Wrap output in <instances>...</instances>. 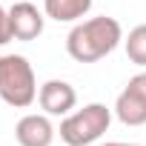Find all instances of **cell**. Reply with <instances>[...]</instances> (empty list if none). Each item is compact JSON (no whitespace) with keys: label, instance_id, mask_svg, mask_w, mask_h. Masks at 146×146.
Listing matches in <instances>:
<instances>
[{"label":"cell","instance_id":"6da1fadb","mask_svg":"<svg viewBox=\"0 0 146 146\" xmlns=\"http://www.w3.org/2000/svg\"><path fill=\"white\" fill-rule=\"evenodd\" d=\"M123 40V29L115 17H92L78 23L66 37V52L72 60L78 63H95L103 60L106 54H112L117 49V43Z\"/></svg>","mask_w":146,"mask_h":146},{"label":"cell","instance_id":"7a4b0ae2","mask_svg":"<svg viewBox=\"0 0 146 146\" xmlns=\"http://www.w3.org/2000/svg\"><path fill=\"white\" fill-rule=\"evenodd\" d=\"M0 98L15 109H26L37 98L35 69L23 54H3L0 57Z\"/></svg>","mask_w":146,"mask_h":146},{"label":"cell","instance_id":"3957f363","mask_svg":"<svg viewBox=\"0 0 146 146\" xmlns=\"http://www.w3.org/2000/svg\"><path fill=\"white\" fill-rule=\"evenodd\" d=\"M109 123H112V112L103 103H89V106L63 117L60 140L66 146H89L109 129Z\"/></svg>","mask_w":146,"mask_h":146},{"label":"cell","instance_id":"277c9868","mask_svg":"<svg viewBox=\"0 0 146 146\" xmlns=\"http://www.w3.org/2000/svg\"><path fill=\"white\" fill-rule=\"evenodd\" d=\"M43 12L32 0H15V6L9 9V26H12V40H35L43 35Z\"/></svg>","mask_w":146,"mask_h":146},{"label":"cell","instance_id":"5b68a950","mask_svg":"<svg viewBox=\"0 0 146 146\" xmlns=\"http://www.w3.org/2000/svg\"><path fill=\"white\" fill-rule=\"evenodd\" d=\"M37 100H40V109L49 117H60V115H69L72 109H75L78 92L66 80H46L40 86V92H37Z\"/></svg>","mask_w":146,"mask_h":146},{"label":"cell","instance_id":"8992f818","mask_svg":"<svg viewBox=\"0 0 146 146\" xmlns=\"http://www.w3.org/2000/svg\"><path fill=\"white\" fill-rule=\"evenodd\" d=\"M15 137L20 146H52L54 140V126L49 115H26L15 126Z\"/></svg>","mask_w":146,"mask_h":146},{"label":"cell","instance_id":"52a82bcc","mask_svg":"<svg viewBox=\"0 0 146 146\" xmlns=\"http://www.w3.org/2000/svg\"><path fill=\"white\" fill-rule=\"evenodd\" d=\"M115 115L126 126H143L146 123V98H140L132 89H123L115 100Z\"/></svg>","mask_w":146,"mask_h":146},{"label":"cell","instance_id":"ba28073f","mask_svg":"<svg viewBox=\"0 0 146 146\" xmlns=\"http://www.w3.org/2000/svg\"><path fill=\"white\" fill-rule=\"evenodd\" d=\"M89 9H92V0H43L46 17H52V20H57V23L80 20Z\"/></svg>","mask_w":146,"mask_h":146},{"label":"cell","instance_id":"9c48e42d","mask_svg":"<svg viewBox=\"0 0 146 146\" xmlns=\"http://www.w3.org/2000/svg\"><path fill=\"white\" fill-rule=\"evenodd\" d=\"M123 43H126V57L137 66H146V26H135Z\"/></svg>","mask_w":146,"mask_h":146},{"label":"cell","instance_id":"30bf717a","mask_svg":"<svg viewBox=\"0 0 146 146\" xmlns=\"http://www.w3.org/2000/svg\"><path fill=\"white\" fill-rule=\"evenodd\" d=\"M12 40V26H9V12L0 6V46Z\"/></svg>","mask_w":146,"mask_h":146},{"label":"cell","instance_id":"8fae6325","mask_svg":"<svg viewBox=\"0 0 146 146\" xmlns=\"http://www.w3.org/2000/svg\"><path fill=\"white\" fill-rule=\"evenodd\" d=\"M126 89H132V92H137L140 98H146V72H140V75H135V78H129V83H126Z\"/></svg>","mask_w":146,"mask_h":146},{"label":"cell","instance_id":"7c38bea8","mask_svg":"<svg viewBox=\"0 0 146 146\" xmlns=\"http://www.w3.org/2000/svg\"><path fill=\"white\" fill-rule=\"evenodd\" d=\"M103 146H137V143H120V140H112V143H103Z\"/></svg>","mask_w":146,"mask_h":146}]
</instances>
